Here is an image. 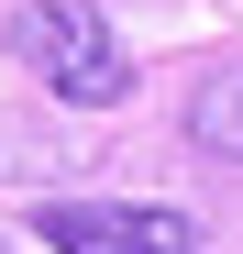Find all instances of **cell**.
<instances>
[{"mask_svg":"<svg viewBox=\"0 0 243 254\" xmlns=\"http://www.w3.org/2000/svg\"><path fill=\"white\" fill-rule=\"evenodd\" d=\"M11 66H33L66 111H122L133 100V56H122V33L100 22V0H22L11 11Z\"/></svg>","mask_w":243,"mask_h":254,"instance_id":"cell-1","label":"cell"},{"mask_svg":"<svg viewBox=\"0 0 243 254\" xmlns=\"http://www.w3.org/2000/svg\"><path fill=\"white\" fill-rule=\"evenodd\" d=\"M33 243H56V254H199V221L188 210H133V199H45Z\"/></svg>","mask_w":243,"mask_h":254,"instance_id":"cell-2","label":"cell"},{"mask_svg":"<svg viewBox=\"0 0 243 254\" xmlns=\"http://www.w3.org/2000/svg\"><path fill=\"white\" fill-rule=\"evenodd\" d=\"M188 144L221 155V166H243V56H221V66L188 89Z\"/></svg>","mask_w":243,"mask_h":254,"instance_id":"cell-3","label":"cell"}]
</instances>
